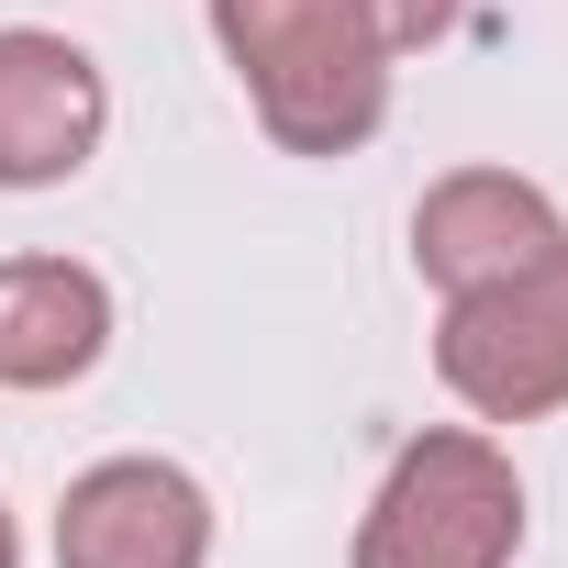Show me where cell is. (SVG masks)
Listing matches in <instances>:
<instances>
[{
  "instance_id": "277c9868",
  "label": "cell",
  "mask_w": 568,
  "mask_h": 568,
  "mask_svg": "<svg viewBox=\"0 0 568 568\" xmlns=\"http://www.w3.org/2000/svg\"><path fill=\"white\" fill-rule=\"evenodd\" d=\"M112 134V79L79 34L0 23V190H68Z\"/></svg>"
},
{
  "instance_id": "3957f363",
  "label": "cell",
  "mask_w": 568,
  "mask_h": 568,
  "mask_svg": "<svg viewBox=\"0 0 568 568\" xmlns=\"http://www.w3.org/2000/svg\"><path fill=\"white\" fill-rule=\"evenodd\" d=\"M435 379L468 402V424L568 413V245L435 313Z\"/></svg>"
},
{
  "instance_id": "6da1fadb",
  "label": "cell",
  "mask_w": 568,
  "mask_h": 568,
  "mask_svg": "<svg viewBox=\"0 0 568 568\" xmlns=\"http://www.w3.org/2000/svg\"><path fill=\"white\" fill-rule=\"evenodd\" d=\"M223 68L278 156H357L390 123V45L368 0H201Z\"/></svg>"
},
{
  "instance_id": "7a4b0ae2",
  "label": "cell",
  "mask_w": 568,
  "mask_h": 568,
  "mask_svg": "<svg viewBox=\"0 0 568 568\" xmlns=\"http://www.w3.org/2000/svg\"><path fill=\"white\" fill-rule=\"evenodd\" d=\"M524 557V468L490 424H424L357 524L346 568H513Z\"/></svg>"
},
{
  "instance_id": "5b68a950",
  "label": "cell",
  "mask_w": 568,
  "mask_h": 568,
  "mask_svg": "<svg viewBox=\"0 0 568 568\" xmlns=\"http://www.w3.org/2000/svg\"><path fill=\"white\" fill-rule=\"evenodd\" d=\"M57 568H212V490L179 457H101L57 501Z\"/></svg>"
},
{
  "instance_id": "52a82bcc",
  "label": "cell",
  "mask_w": 568,
  "mask_h": 568,
  "mask_svg": "<svg viewBox=\"0 0 568 568\" xmlns=\"http://www.w3.org/2000/svg\"><path fill=\"white\" fill-rule=\"evenodd\" d=\"M112 357V278L79 256H0V390H68Z\"/></svg>"
},
{
  "instance_id": "9c48e42d",
  "label": "cell",
  "mask_w": 568,
  "mask_h": 568,
  "mask_svg": "<svg viewBox=\"0 0 568 568\" xmlns=\"http://www.w3.org/2000/svg\"><path fill=\"white\" fill-rule=\"evenodd\" d=\"M0 568H23V524H12V501H0Z\"/></svg>"
},
{
  "instance_id": "8992f818",
  "label": "cell",
  "mask_w": 568,
  "mask_h": 568,
  "mask_svg": "<svg viewBox=\"0 0 568 568\" xmlns=\"http://www.w3.org/2000/svg\"><path fill=\"white\" fill-rule=\"evenodd\" d=\"M557 245H568L557 201H546L535 179H513V168H446V179L413 201V267L435 278L446 302H457V291H490V278H513V267H535V256H557Z\"/></svg>"
},
{
  "instance_id": "ba28073f",
  "label": "cell",
  "mask_w": 568,
  "mask_h": 568,
  "mask_svg": "<svg viewBox=\"0 0 568 568\" xmlns=\"http://www.w3.org/2000/svg\"><path fill=\"white\" fill-rule=\"evenodd\" d=\"M457 12H468V0H368V23H379V45H390V57L446 45V34H457Z\"/></svg>"
}]
</instances>
